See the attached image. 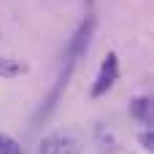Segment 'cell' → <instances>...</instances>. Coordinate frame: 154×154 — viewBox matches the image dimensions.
<instances>
[{
  "label": "cell",
  "mask_w": 154,
  "mask_h": 154,
  "mask_svg": "<svg viewBox=\"0 0 154 154\" xmlns=\"http://www.w3.org/2000/svg\"><path fill=\"white\" fill-rule=\"evenodd\" d=\"M146 108H149V100H146V97H141V100L133 103V114H135V116H146Z\"/></svg>",
  "instance_id": "cell-6"
},
{
  "label": "cell",
  "mask_w": 154,
  "mask_h": 154,
  "mask_svg": "<svg viewBox=\"0 0 154 154\" xmlns=\"http://www.w3.org/2000/svg\"><path fill=\"white\" fill-rule=\"evenodd\" d=\"M116 79H119V57H116L114 51H108V54L103 57V65H100V70H97V79H95L89 95H92V97L106 95V92L116 84Z\"/></svg>",
  "instance_id": "cell-2"
},
{
  "label": "cell",
  "mask_w": 154,
  "mask_h": 154,
  "mask_svg": "<svg viewBox=\"0 0 154 154\" xmlns=\"http://www.w3.org/2000/svg\"><path fill=\"white\" fill-rule=\"evenodd\" d=\"M27 68L16 60H8V57H0V79H14V76H22Z\"/></svg>",
  "instance_id": "cell-4"
},
{
  "label": "cell",
  "mask_w": 154,
  "mask_h": 154,
  "mask_svg": "<svg viewBox=\"0 0 154 154\" xmlns=\"http://www.w3.org/2000/svg\"><path fill=\"white\" fill-rule=\"evenodd\" d=\"M38 154H76V143L65 135H51L46 141H41V152Z\"/></svg>",
  "instance_id": "cell-3"
},
{
  "label": "cell",
  "mask_w": 154,
  "mask_h": 154,
  "mask_svg": "<svg viewBox=\"0 0 154 154\" xmlns=\"http://www.w3.org/2000/svg\"><path fill=\"white\" fill-rule=\"evenodd\" d=\"M92 30H95V19H87L79 30H76V35H73V41L68 43V62H65V68H62V73H60V79H57V84H54V89H51V95H49V100H46V108L41 111V114H49L51 108H54V103L60 100V95H62V89L68 87V81H70V76H73V68H76V62H79V57L87 51V46H89V38H92Z\"/></svg>",
  "instance_id": "cell-1"
},
{
  "label": "cell",
  "mask_w": 154,
  "mask_h": 154,
  "mask_svg": "<svg viewBox=\"0 0 154 154\" xmlns=\"http://www.w3.org/2000/svg\"><path fill=\"white\" fill-rule=\"evenodd\" d=\"M0 154H22V146H19L11 135L0 133Z\"/></svg>",
  "instance_id": "cell-5"
}]
</instances>
